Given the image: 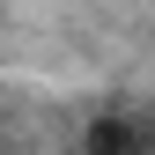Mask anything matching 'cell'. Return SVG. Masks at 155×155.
<instances>
[{"label": "cell", "instance_id": "obj_1", "mask_svg": "<svg viewBox=\"0 0 155 155\" xmlns=\"http://www.w3.org/2000/svg\"><path fill=\"white\" fill-rule=\"evenodd\" d=\"M89 155H155V133L140 118H126V111H104V118H89Z\"/></svg>", "mask_w": 155, "mask_h": 155}]
</instances>
